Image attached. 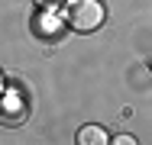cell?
I'll use <instances>...</instances> for the list:
<instances>
[{"mask_svg":"<svg viewBox=\"0 0 152 145\" xmlns=\"http://www.w3.org/2000/svg\"><path fill=\"white\" fill-rule=\"evenodd\" d=\"M107 20V7L100 0H75L68 7V26L75 32H94L104 26Z\"/></svg>","mask_w":152,"mask_h":145,"instance_id":"cell-1","label":"cell"},{"mask_svg":"<svg viewBox=\"0 0 152 145\" xmlns=\"http://www.w3.org/2000/svg\"><path fill=\"white\" fill-rule=\"evenodd\" d=\"M104 142H110L107 129H100V126H84V129H78V145H104Z\"/></svg>","mask_w":152,"mask_h":145,"instance_id":"cell-2","label":"cell"},{"mask_svg":"<svg viewBox=\"0 0 152 145\" xmlns=\"http://www.w3.org/2000/svg\"><path fill=\"white\" fill-rule=\"evenodd\" d=\"M110 142H117V145H136V139H133V136H117V139H110Z\"/></svg>","mask_w":152,"mask_h":145,"instance_id":"cell-3","label":"cell"},{"mask_svg":"<svg viewBox=\"0 0 152 145\" xmlns=\"http://www.w3.org/2000/svg\"><path fill=\"white\" fill-rule=\"evenodd\" d=\"M32 3H36V7H52L55 0H32Z\"/></svg>","mask_w":152,"mask_h":145,"instance_id":"cell-4","label":"cell"},{"mask_svg":"<svg viewBox=\"0 0 152 145\" xmlns=\"http://www.w3.org/2000/svg\"><path fill=\"white\" fill-rule=\"evenodd\" d=\"M0 94H3V74H0Z\"/></svg>","mask_w":152,"mask_h":145,"instance_id":"cell-5","label":"cell"}]
</instances>
